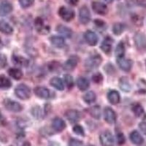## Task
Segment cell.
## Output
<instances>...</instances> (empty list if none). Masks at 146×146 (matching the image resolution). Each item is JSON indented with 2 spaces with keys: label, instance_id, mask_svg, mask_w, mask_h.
<instances>
[{
  "label": "cell",
  "instance_id": "cell-40",
  "mask_svg": "<svg viewBox=\"0 0 146 146\" xmlns=\"http://www.w3.org/2000/svg\"><path fill=\"white\" fill-rule=\"evenodd\" d=\"M92 80L95 83H100L103 80V76L100 72H97L92 76Z\"/></svg>",
  "mask_w": 146,
  "mask_h": 146
},
{
  "label": "cell",
  "instance_id": "cell-32",
  "mask_svg": "<svg viewBox=\"0 0 146 146\" xmlns=\"http://www.w3.org/2000/svg\"><path fill=\"white\" fill-rule=\"evenodd\" d=\"M90 115L95 119H100L101 117V108L98 105L92 107L89 110Z\"/></svg>",
  "mask_w": 146,
  "mask_h": 146
},
{
  "label": "cell",
  "instance_id": "cell-36",
  "mask_svg": "<svg viewBox=\"0 0 146 146\" xmlns=\"http://www.w3.org/2000/svg\"><path fill=\"white\" fill-rule=\"evenodd\" d=\"M64 82L68 88H71L74 86V79L72 76L69 74L64 75Z\"/></svg>",
  "mask_w": 146,
  "mask_h": 146
},
{
  "label": "cell",
  "instance_id": "cell-21",
  "mask_svg": "<svg viewBox=\"0 0 146 146\" xmlns=\"http://www.w3.org/2000/svg\"><path fill=\"white\" fill-rule=\"evenodd\" d=\"M77 86L78 88L81 91H86L90 86V83L87 78H83V77H80L77 80Z\"/></svg>",
  "mask_w": 146,
  "mask_h": 146
},
{
  "label": "cell",
  "instance_id": "cell-48",
  "mask_svg": "<svg viewBox=\"0 0 146 146\" xmlns=\"http://www.w3.org/2000/svg\"><path fill=\"white\" fill-rule=\"evenodd\" d=\"M3 45H4V44H3V42H2V39L0 38V49H1V48H3Z\"/></svg>",
  "mask_w": 146,
  "mask_h": 146
},
{
  "label": "cell",
  "instance_id": "cell-44",
  "mask_svg": "<svg viewBox=\"0 0 146 146\" xmlns=\"http://www.w3.org/2000/svg\"><path fill=\"white\" fill-rule=\"evenodd\" d=\"M6 124H7L6 118H5V116L2 115V113L0 112V126H5Z\"/></svg>",
  "mask_w": 146,
  "mask_h": 146
},
{
  "label": "cell",
  "instance_id": "cell-50",
  "mask_svg": "<svg viewBox=\"0 0 146 146\" xmlns=\"http://www.w3.org/2000/svg\"><path fill=\"white\" fill-rule=\"evenodd\" d=\"M88 146H94V145H88Z\"/></svg>",
  "mask_w": 146,
  "mask_h": 146
},
{
  "label": "cell",
  "instance_id": "cell-39",
  "mask_svg": "<svg viewBox=\"0 0 146 146\" xmlns=\"http://www.w3.org/2000/svg\"><path fill=\"white\" fill-rule=\"evenodd\" d=\"M116 139L117 143L119 145H122L126 143V137H125L124 135L122 132L117 133L116 135Z\"/></svg>",
  "mask_w": 146,
  "mask_h": 146
},
{
  "label": "cell",
  "instance_id": "cell-41",
  "mask_svg": "<svg viewBox=\"0 0 146 146\" xmlns=\"http://www.w3.org/2000/svg\"><path fill=\"white\" fill-rule=\"evenodd\" d=\"M83 142L77 139H71L69 143V146H83Z\"/></svg>",
  "mask_w": 146,
  "mask_h": 146
},
{
  "label": "cell",
  "instance_id": "cell-12",
  "mask_svg": "<svg viewBox=\"0 0 146 146\" xmlns=\"http://www.w3.org/2000/svg\"><path fill=\"white\" fill-rule=\"evenodd\" d=\"M78 62H79V58L77 56H72L70 57L64 64L63 69L67 72L72 71L77 66Z\"/></svg>",
  "mask_w": 146,
  "mask_h": 146
},
{
  "label": "cell",
  "instance_id": "cell-38",
  "mask_svg": "<svg viewBox=\"0 0 146 146\" xmlns=\"http://www.w3.org/2000/svg\"><path fill=\"white\" fill-rule=\"evenodd\" d=\"M21 7L23 8H28L34 4L35 0H18Z\"/></svg>",
  "mask_w": 146,
  "mask_h": 146
},
{
  "label": "cell",
  "instance_id": "cell-14",
  "mask_svg": "<svg viewBox=\"0 0 146 146\" xmlns=\"http://www.w3.org/2000/svg\"><path fill=\"white\" fill-rule=\"evenodd\" d=\"M65 116L70 123H75L80 120V113L77 110H69L65 113Z\"/></svg>",
  "mask_w": 146,
  "mask_h": 146
},
{
  "label": "cell",
  "instance_id": "cell-46",
  "mask_svg": "<svg viewBox=\"0 0 146 146\" xmlns=\"http://www.w3.org/2000/svg\"><path fill=\"white\" fill-rule=\"evenodd\" d=\"M79 0H69V2L71 5H73V6H75V5H78Z\"/></svg>",
  "mask_w": 146,
  "mask_h": 146
},
{
  "label": "cell",
  "instance_id": "cell-35",
  "mask_svg": "<svg viewBox=\"0 0 146 146\" xmlns=\"http://www.w3.org/2000/svg\"><path fill=\"white\" fill-rule=\"evenodd\" d=\"M31 113H32V116L35 117L36 119H41L42 118V112L39 106H35L31 110Z\"/></svg>",
  "mask_w": 146,
  "mask_h": 146
},
{
  "label": "cell",
  "instance_id": "cell-9",
  "mask_svg": "<svg viewBox=\"0 0 146 146\" xmlns=\"http://www.w3.org/2000/svg\"><path fill=\"white\" fill-rule=\"evenodd\" d=\"M92 10L94 13L100 15H105L108 13V8L105 3L100 2H93Z\"/></svg>",
  "mask_w": 146,
  "mask_h": 146
},
{
  "label": "cell",
  "instance_id": "cell-1",
  "mask_svg": "<svg viewBox=\"0 0 146 146\" xmlns=\"http://www.w3.org/2000/svg\"><path fill=\"white\" fill-rule=\"evenodd\" d=\"M17 97L22 100H29L31 96V89L25 84H20L15 89Z\"/></svg>",
  "mask_w": 146,
  "mask_h": 146
},
{
  "label": "cell",
  "instance_id": "cell-26",
  "mask_svg": "<svg viewBox=\"0 0 146 146\" xmlns=\"http://www.w3.org/2000/svg\"><path fill=\"white\" fill-rule=\"evenodd\" d=\"M50 40L52 45L56 48H63L65 45V40L63 36H52Z\"/></svg>",
  "mask_w": 146,
  "mask_h": 146
},
{
  "label": "cell",
  "instance_id": "cell-28",
  "mask_svg": "<svg viewBox=\"0 0 146 146\" xmlns=\"http://www.w3.org/2000/svg\"><path fill=\"white\" fill-rule=\"evenodd\" d=\"M8 74L12 78L16 80H21L23 78V72L18 68H10L8 70Z\"/></svg>",
  "mask_w": 146,
  "mask_h": 146
},
{
  "label": "cell",
  "instance_id": "cell-42",
  "mask_svg": "<svg viewBox=\"0 0 146 146\" xmlns=\"http://www.w3.org/2000/svg\"><path fill=\"white\" fill-rule=\"evenodd\" d=\"M7 65V58L4 54H0V69L4 68Z\"/></svg>",
  "mask_w": 146,
  "mask_h": 146
},
{
  "label": "cell",
  "instance_id": "cell-37",
  "mask_svg": "<svg viewBox=\"0 0 146 146\" xmlns=\"http://www.w3.org/2000/svg\"><path fill=\"white\" fill-rule=\"evenodd\" d=\"M72 131L77 135L83 137L85 136L84 129H83V128L80 125H75V126H74V127L72 128Z\"/></svg>",
  "mask_w": 146,
  "mask_h": 146
},
{
  "label": "cell",
  "instance_id": "cell-10",
  "mask_svg": "<svg viewBox=\"0 0 146 146\" xmlns=\"http://www.w3.org/2000/svg\"><path fill=\"white\" fill-rule=\"evenodd\" d=\"M104 118L109 124H113L116 121V114L111 108L107 107L104 110Z\"/></svg>",
  "mask_w": 146,
  "mask_h": 146
},
{
  "label": "cell",
  "instance_id": "cell-5",
  "mask_svg": "<svg viewBox=\"0 0 146 146\" xmlns=\"http://www.w3.org/2000/svg\"><path fill=\"white\" fill-rule=\"evenodd\" d=\"M58 15L62 20L66 22H70L75 18V12L72 9L62 6L58 10Z\"/></svg>",
  "mask_w": 146,
  "mask_h": 146
},
{
  "label": "cell",
  "instance_id": "cell-25",
  "mask_svg": "<svg viewBox=\"0 0 146 146\" xmlns=\"http://www.w3.org/2000/svg\"><path fill=\"white\" fill-rule=\"evenodd\" d=\"M13 62L15 64L21 66H27L29 65V60L21 56H18V55H14L13 56Z\"/></svg>",
  "mask_w": 146,
  "mask_h": 146
},
{
  "label": "cell",
  "instance_id": "cell-16",
  "mask_svg": "<svg viewBox=\"0 0 146 146\" xmlns=\"http://www.w3.org/2000/svg\"><path fill=\"white\" fill-rule=\"evenodd\" d=\"M129 139L133 144H135L138 146L142 145L143 144V143H144V138L139 134V131H136V130L132 131L130 133Z\"/></svg>",
  "mask_w": 146,
  "mask_h": 146
},
{
  "label": "cell",
  "instance_id": "cell-20",
  "mask_svg": "<svg viewBox=\"0 0 146 146\" xmlns=\"http://www.w3.org/2000/svg\"><path fill=\"white\" fill-rule=\"evenodd\" d=\"M56 31L60 35H62V36L66 37V38L70 39L72 36L73 33L72 29L69 28V27H66V26L58 25L56 28Z\"/></svg>",
  "mask_w": 146,
  "mask_h": 146
},
{
  "label": "cell",
  "instance_id": "cell-22",
  "mask_svg": "<svg viewBox=\"0 0 146 146\" xmlns=\"http://www.w3.org/2000/svg\"><path fill=\"white\" fill-rule=\"evenodd\" d=\"M119 87L124 92H129L131 91V84L126 77H122L119 80Z\"/></svg>",
  "mask_w": 146,
  "mask_h": 146
},
{
  "label": "cell",
  "instance_id": "cell-31",
  "mask_svg": "<svg viewBox=\"0 0 146 146\" xmlns=\"http://www.w3.org/2000/svg\"><path fill=\"white\" fill-rule=\"evenodd\" d=\"M125 51H126V49H125L124 44H123V42H119L118 44V45L116 46V48H115V56H116L117 58L124 57Z\"/></svg>",
  "mask_w": 146,
  "mask_h": 146
},
{
  "label": "cell",
  "instance_id": "cell-6",
  "mask_svg": "<svg viewBox=\"0 0 146 146\" xmlns=\"http://www.w3.org/2000/svg\"><path fill=\"white\" fill-rule=\"evenodd\" d=\"M100 141L102 146H114V137L111 132L106 131L101 133L100 136Z\"/></svg>",
  "mask_w": 146,
  "mask_h": 146
},
{
  "label": "cell",
  "instance_id": "cell-27",
  "mask_svg": "<svg viewBox=\"0 0 146 146\" xmlns=\"http://www.w3.org/2000/svg\"><path fill=\"white\" fill-rule=\"evenodd\" d=\"M13 5L7 2H3L0 5V13L2 15H6L13 11Z\"/></svg>",
  "mask_w": 146,
  "mask_h": 146
},
{
  "label": "cell",
  "instance_id": "cell-30",
  "mask_svg": "<svg viewBox=\"0 0 146 146\" xmlns=\"http://www.w3.org/2000/svg\"><path fill=\"white\" fill-rule=\"evenodd\" d=\"M96 100V94L92 91H88L86 94L83 96V100L86 103L90 105L91 103H94Z\"/></svg>",
  "mask_w": 146,
  "mask_h": 146
},
{
  "label": "cell",
  "instance_id": "cell-24",
  "mask_svg": "<svg viewBox=\"0 0 146 146\" xmlns=\"http://www.w3.org/2000/svg\"><path fill=\"white\" fill-rule=\"evenodd\" d=\"M50 84L56 89L58 91H63L64 89V85L63 81L60 78L58 77H54L50 80Z\"/></svg>",
  "mask_w": 146,
  "mask_h": 146
},
{
  "label": "cell",
  "instance_id": "cell-23",
  "mask_svg": "<svg viewBox=\"0 0 146 146\" xmlns=\"http://www.w3.org/2000/svg\"><path fill=\"white\" fill-rule=\"evenodd\" d=\"M0 32L5 35H11L13 32V29L7 21H0Z\"/></svg>",
  "mask_w": 146,
  "mask_h": 146
},
{
  "label": "cell",
  "instance_id": "cell-33",
  "mask_svg": "<svg viewBox=\"0 0 146 146\" xmlns=\"http://www.w3.org/2000/svg\"><path fill=\"white\" fill-rule=\"evenodd\" d=\"M132 111L134 114L136 115L137 117H143L145 115V111L143 108L142 107L141 105L139 104H135L133 105L132 107Z\"/></svg>",
  "mask_w": 146,
  "mask_h": 146
},
{
  "label": "cell",
  "instance_id": "cell-29",
  "mask_svg": "<svg viewBox=\"0 0 146 146\" xmlns=\"http://www.w3.org/2000/svg\"><path fill=\"white\" fill-rule=\"evenodd\" d=\"M12 86V83L8 78L5 75H0V88L8 89Z\"/></svg>",
  "mask_w": 146,
  "mask_h": 146
},
{
  "label": "cell",
  "instance_id": "cell-18",
  "mask_svg": "<svg viewBox=\"0 0 146 146\" xmlns=\"http://www.w3.org/2000/svg\"><path fill=\"white\" fill-rule=\"evenodd\" d=\"M112 46H113V40L111 37L107 36L102 42L100 48L104 53L106 54H109L111 52Z\"/></svg>",
  "mask_w": 146,
  "mask_h": 146
},
{
  "label": "cell",
  "instance_id": "cell-3",
  "mask_svg": "<svg viewBox=\"0 0 146 146\" xmlns=\"http://www.w3.org/2000/svg\"><path fill=\"white\" fill-rule=\"evenodd\" d=\"M135 46L141 53L146 52V36L142 32H137L134 36Z\"/></svg>",
  "mask_w": 146,
  "mask_h": 146
},
{
  "label": "cell",
  "instance_id": "cell-2",
  "mask_svg": "<svg viewBox=\"0 0 146 146\" xmlns=\"http://www.w3.org/2000/svg\"><path fill=\"white\" fill-rule=\"evenodd\" d=\"M102 57L100 55L96 54L88 57L85 62V66L88 70H94L97 68L102 63Z\"/></svg>",
  "mask_w": 146,
  "mask_h": 146
},
{
  "label": "cell",
  "instance_id": "cell-4",
  "mask_svg": "<svg viewBox=\"0 0 146 146\" xmlns=\"http://www.w3.org/2000/svg\"><path fill=\"white\" fill-rule=\"evenodd\" d=\"M3 105L5 108L9 111L13 113H18L22 110V106L20 103L16 101H14L10 99H5L3 101Z\"/></svg>",
  "mask_w": 146,
  "mask_h": 146
},
{
  "label": "cell",
  "instance_id": "cell-11",
  "mask_svg": "<svg viewBox=\"0 0 146 146\" xmlns=\"http://www.w3.org/2000/svg\"><path fill=\"white\" fill-rule=\"evenodd\" d=\"M84 39L90 46H95L96 44L98 43L99 41L97 35L91 30H88L85 32Z\"/></svg>",
  "mask_w": 146,
  "mask_h": 146
},
{
  "label": "cell",
  "instance_id": "cell-15",
  "mask_svg": "<svg viewBox=\"0 0 146 146\" xmlns=\"http://www.w3.org/2000/svg\"><path fill=\"white\" fill-rule=\"evenodd\" d=\"M34 92L36 96H38L39 98L43 99V100H48L50 97V91L45 87H36L34 89Z\"/></svg>",
  "mask_w": 146,
  "mask_h": 146
},
{
  "label": "cell",
  "instance_id": "cell-43",
  "mask_svg": "<svg viewBox=\"0 0 146 146\" xmlns=\"http://www.w3.org/2000/svg\"><path fill=\"white\" fill-rule=\"evenodd\" d=\"M139 128L140 131L146 136V121H142L139 123Z\"/></svg>",
  "mask_w": 146,
  "mask_h": 146
},
{
  "label": "cell",
  "instance_id": "cell-17",
  "mask_svg": "<svg viewBox=\"0 0 146 146\" xmlns=\"http://www.w3.org/2000/svg\"><path fill=\"white\" fill-rule=\"evenodd\" d=\"M52 128L54 131L61 132L66 128V123L62 118L57 117V118H55L52 121Z\"/></svg>",
  "mask_w": 146,
  "mask_h": 146
},
{
  "label": "cell",
  "instance_id": "cell-34",
  "mask_svg": "<svg viewBox=\"0 0 146 146\" xmlns=\"http://www.w3.org/2000/svg\"><path fill=\"white\" fill-rule=\"evenodd\" d=\"M125 29V27L123 23H115L113 27V32L115 35H121Z\"/></svg>",
  "mask_w": 146,
  "mask_h": 146
},
{
  "label": "cell",
  "instance_id": "cell-8",
  "mask_svg": "<svg viewBox=\"0 0 146 146\" xmlns=\"http://www.w3.org/2000/svg\"><path fill=\"white\" fill-rule=\"evenodd\" d=\"M35 27L38 33L41 35H48L50 32V27L45 25L44 21L40 17H38L35 19Z\"/></svg>",
  "mask_w": 146,
  "mask_h": 146
},
{
  "label": "cell",
  "instance_id": "cell-45",
  "mask_svg": "<svg viewBox=\"0 0 146 146\" xmlns=\"http://www.w3.org/2000/svg\"><path fill=\"white\" fill-rule=\"evenodd\" d=\"M94 23H95V25L98 27H104V25H105L104 21H102V20H100V19H96V20L94 21Z\"/></svg>",
  "mask_w": 146,
  "mask_h": 146
},
{
  "label": "cell",
  "instance_id": "cell-19",
  "mask_svg": "<svg viewBox=\"0 0 146 146\" xmlns=\"http://www.w3.org/2000/svg\"><path fill=\"white\" fill-rule=\"evenodd\" d=\"M108 100L112 105H117L121 101L120 94L115 90H111L108 94Z\"/></svg>",
  "mask_w": 146,
  "mask_h": 146
},
{
  "label": "cell",
  "instance_id": "cell-13",
  "mask_svg": "<svg viewBox=\"0 0 146 146\" xmlns=\"http://www.w3.org/2000/svg\"><path fill=\"white\" fill-rule=\"evenodd\" d=\"M117 64H118V66H119L120 68L124 72L130 71L133 65L131 60L125 58L124 57L117 58Z\"/></svg>",
  "mask_w": 146,
  "mask_h": 146
},
{
  "label": "cell",
  "instance_id": "cell-49",
  "mask_svg": "<svg viewBox=\"0 0 146 146\" xmlns=\"http://www.w3.org/2000/svg\"><path fill=\"white\" fill-rule=\"evenodd\" d=\"M104 1H105V2H106V3L110 4V3H112V2H113V1H114V0H104Z\"/></svg>",
  "mask_w": 146,
  "mask_h": 146
},
{
  "label": "cell",
  "instance_id": "cell-7",
  "mask_svg": "<svg viewBox=\"0 0 146 146\" xmlns=\"http://www.w3.org/2000/svg\"><path fill=\"white\" fill-rule=\"evenodd\" d=\"M91 13L88 7L83 5L79 10V21L82 24H87L91 21Z\"/></svg>",
  "mask_w": 146,
  "mask_h": 146
},
{
  "label": "cell",
  "instance_id": "cell-47",
  "mask_svg": "<svg viewBox=\"0 0 146 146\" xmlns=\"http://www.w3.org/2000/svg\"><path fill=\"white\" fill-rule=\"evenodd\" d=\"M21 146H31V144H30L29 142L25 141V142H23V143L22 144Z\"/></svg>",
  "mask_w": 146,
  "mask_h": 146
}]
</instances>
